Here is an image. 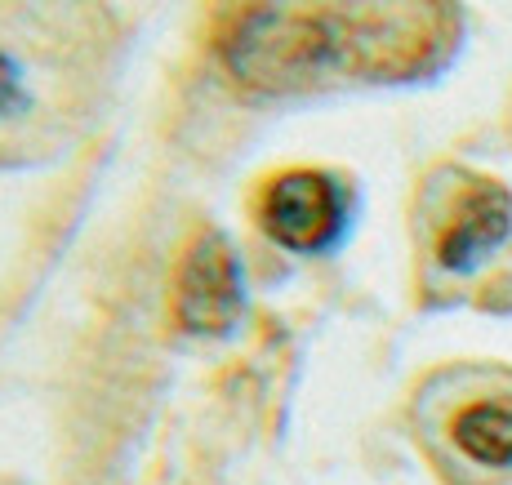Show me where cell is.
I'll list each match as a JSON object with an SVG mask.
<instances>
[{
	"label": "cell",
	"instance_id": "1",
	"mask_svg": "<svg viewBox=\"0 0 512 485\" xmlns=\"http://www.w3.org/2000/svg\"><path fill=\"white\" fill-rule=\"evenodd\" d=\"M428 9H334V5H245L219 27L223 67L250 94L285 98L321 76H392L419 67L432 45Z\"/></svg>",
	"mask_w": 512,
	"mask_h": 485
},
{
	"label": "cell",
	"instance_id": "2",
	"mask_svg": "<svg viewBox=\"0 0 512 485\" xmlns=\"http://www.w3.org/2000/svg\"><path fill=\"white\" fill-rule=\"evenodd\" d=\"M241 312H245L241 259H236L228 236L205 227V232H196L187 241L179 259L174 290H170V316L183 334L223 339V334L236 330Z\"/></svg>",
	"mask_w": 512,
	"mask_h": 485
},
{
	"label": "cell",
	"instance_id": "3",
	"mask_svg": "<svg viewBox=\"0 0 512 485\" xmlns=\"http://www.w3.org/2000/svg\"><path fill=\"white\" fill-rule=\"evenodd\" d=\"M254 219L281 250L321 254L348 227V201L326 170H281L254 196Z\"/></svg>",
	"mask_w": 512,
	"mask_h": 485
},
{
	"label": "cell",
	"instance_id": "4",
	"mask_svg": "<svg viewBox=\"0 0 512 485\" xmlns=\"http://www.w3.org/2000/svg\"><path fill=\"white\" fill-rule=\"evenodd\" d=\"M512 232V196L499 183H472L459 201L455 219L437 236V263L446 272H472L486 254H495Z\"/></svg>",
	"mask_w": 512,
	"mask_h": 485
},
{
	"label": "cell",
	"instance_id": "5",
	"mask_svg": "<svg viewBox=\"0 0 512 485\" xmlns=\"http://www.w3.org/2000/svg\"><path fill=\"white\" fill-rule=\"evenodd\" d=\"M450 437L472 463L486 468H512V397L472 401L468 410L455 414Z\"/></svg>",
	"mask_w": 512,
	"mask_h": 485
},
{
	"label": "cell",
	"instance_id": "6",
	"mask_svg": "<svg viewBox=\"0 0 512 485\" xmlns=\"http://www.w3.org/2000/svg\"><path fill=\"white\" fill-rule=\"evenodd\" d=\"M27 107V94H23V76H18V63L0 49V121L18 116Z\"/></svg>",
	"mask_w": 512,
	"mask_h": 485
}]
</instances>
